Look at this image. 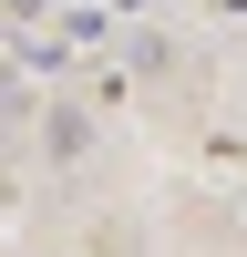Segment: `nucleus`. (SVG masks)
<instances>
[{
	"instance_id": "nucleus-1",
	"label": "nucleus",
	"mask_w": 247,
	"mask_h": 257,
	"mask_svg": "<svg viewBox=\"0 0 247 257\" xmlns=\"http://www.w3.org/2000/svg\"><path fill=\"white\" fill-rule=\"evenodd\" d=\"M11 11H41V0H11Z\"/></svg>"
}]
</instances>
